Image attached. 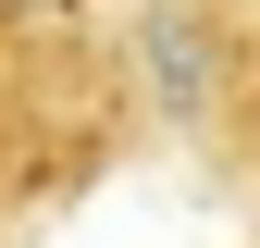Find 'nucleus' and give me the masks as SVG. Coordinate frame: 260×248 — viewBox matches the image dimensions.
<instances>
[{
    "instance_id": "f257e3e1",
    "label": "nucleus",
    "mask_w": 260,
    "mask_h": 248,
    "mask_svg": "<svg viewBox=\"0 0 260 248\" xmlns=\"http://www.w3.org/2000/svg\"><path fill=\"white\" fill-rule=\"evenodd\" d=\"M124 137H149L124 50H100L38 0H0V224H25L38 199H75Z\"/></svg>"
},
{
    "instance_id": "f03ea898",
    "label": "nucleus",
    "mask_w": 260,
    "mask_h": 248,
    "mask_svg": "<svg viewBox=\"0 0 260 248\" xmlns=\"http://www.w3.org/2000/svg\"><path fill=\"white\" fill-rule=\"evenodd\" d=\"M112 50L149 137L260 174V0H137Z\"/></svg>"
}]
</instances>
